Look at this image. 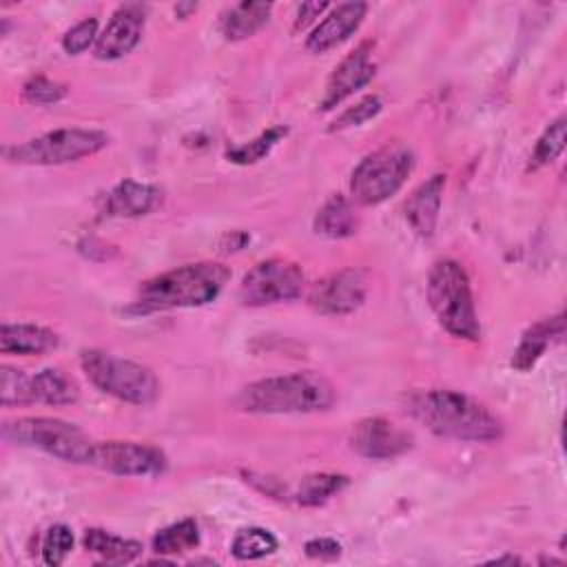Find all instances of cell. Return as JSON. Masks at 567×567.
I'll list each match as a JSON object with an SVG mask.
<instances>
[{"label": "cell", "instance_id": "17", "mask_svg": "<svg viewBox=\"0 0 567 567\" xmlns=\"http://www.w3.org/2000/svg\"><path fill=\"white\" fill-rule=\"evenodd\" d=\"M445 188V175L436 173L430 179H425L421 186L412 190L408 197L403 210L405 219L412 226V230L421 237H432L436 221H439V210H441V197Z\"/></svg>", "mask_w": 567, "mask_h": 567}, {"label": "cell", "instance_id": "29", "mask_svg": "<svg viewBox=\"0 0 567 567\" xmlns=\"http://www.w3.org/2000/svg\"><path fill=\"white\" fill-rule=\"evenodd\" d=\"M286 135V126H272L268 131H264L261 135H257L255 140H250L248 144H241L237 148H230L226 153V157L235 164H255L259 162L264 155H268L272 151V146Z\"/></svg>", "mask_w": 567, "mask_h": 567}, {"label": "cell", "instance_id": "35", "mask_svg": "<svg viewBox=\"0 0 567 567\" xmlns=\"http://www.w3.org/2000/svg\"><path fill=\"white\" fill-rule=\"evenodd\" d=\"M326 9H328L326 2H306V4H301L299 13H297V20H295V29H306Z\"/></svg>", "mask_w": 567, "mask_h": 567}, {"label": "cell", "instance_id": "25", "mask_svg": "<svg viewBox=\"0 0 567 567\" xmlns=\"http://www.w3.org/2000/svg\"><path fill=\"white\" fill-rule=\"evenodd\" d=\"M348 478L343 474H310L301 478L299 489H297V501L306 507H317L323 505L328 498H332L339 489H343Z\"/></svg>", "mask_w": 567, "mask_h": 567}, {"label": "cell", "instance_id": "16", "mask_svg": "<svg viewBox=\"0 0 567 567\" xmlns=\"http://www.w3.org/2000/svg\"><path fill=\"white\" fill-rule=\"evenodd\" d=\"M162 204V190L151 184L124 179L100 199V213L106 217H142Z\"/></svg>", "mask_w": 567, "mask_h": 567}, {"label": "cell", "instance_id": "14", "mask_svg": "<svg viewBox=\"0 0 567 567\" xmlns=\"http://www.w3.org/2000/svg\"><path fill=\"white\" fill-rule=\"evenodd\" d=\"M370 53H372V44L363 42L339 62V66L332 71V75L326 84V95L319 106L321 111L334 109L348 95H352L357 89L365 86L374 78L377 66H374Z\"/></svg>", "mask_w": 567, "mask_h": 567}, {"label": "cell", "instance_id": "8", "mask_svg": "<svg viewBox=\"0 0 567 567\" xmlns=\"http://www.w3.org/2000/svg\"><path fill=\"white\" fill-rule=\"evenodd\" d=\"M109 144V135L100 128H55L22 144L4 148V157L16 164H66L89 157Z\"/></svg>", "mask_w": 567, "mask_h": 567}, {"label": "cell", "instance_id": "5", "mask_svg": "<svg viewBox=\"0 0 567 567\" xmlns=\"http://www.w3.org/2000/svg\"><path fill=\"white\" fill-rule=\"evenodd\" d=\"M80 365L86 379L104 394L133 405H148L159 394V381L151 368L113 357L102 350H82Z\"/></svg>", "mask_w": 567, "mask_h": 567}, {"label": "cell", "instance_id": "4", "mask_svg": "<svg viewBox=\"0 0 567 567\" xmlns=\"http://www.w3.org/2000/svg\"><path fill=\"white\" fill-rule=\"evenodd\" d=\"M427 301L439 323L456 339L478 341L481 323L465 268L454 259H439L427 275Z\"/></svg>", "mask_w": 567, "mask_h": 567}, {"label": "cell", "instance_id": "3", "mask_svg": "<svg viewBox=\"0 0 567 567\" xmlns=\"http://www.w3.org/2000/svg\"><path fill=\"white\" fill-rule=\"evenodd\" d=\"M230 279V270L221 264L202 261L179 266L175 270L162 272L146 279L137 288L133 308L140 312L171 310V308H193L204 306L224 290Z\"/></svg>", "mask_w": 567, "mask_h": 567}, {"label": "cell", "instance_id": "32", "mask_svg": "<svg viewBox=\"0 0 567 567\" xmlns=\"http://www.w3.org/2000/svg\"><path fill=\"white\" fill-rule=\"evenodd\" d=\"M381 111V100L377 95H368L361 102H357L354 106L346 109L330 126V131H343L350 126H359L363 122H368L370 117H374Z\"/></svg>", "mask_w": 567, "mask_h": 567}, {"label": "cell", "instance_id": "26", "mask_svg": "<svg viewBox=\"0 0 567 567\" xmlns=\"http://www.w3.org/2000/svg\"><path fill=\"white\" fill-rule=\"evenodd\" d=\"M277 549V538L264 527L239 529L230 543V551L239 560H255Z\"/></svg>", "mask_w": 567, "mask_h": 567}, {"label": "cell", "instance_id": "7", "mask_svg": "<svg viewBox=\"0 0 567 567\" xmlns=\"http://www.w3.org/2000/svg\"><path fill=\"white\" fill-rule=\"evenodd\" d=\"M4 436L69 463H91L95 445L78 425L49 416H22L9 421L4 425Z\"/></svg>", "mask_w": 567, "mask_h": 567}, {"label": "cell", "instance_id": "21", "mask_svg": "<svg viewBox=\"0 0 567 567\" xmlns=\"http://www.w3.org/2000/svg\"><path fill=\"white\" fill-rule=\"evenodd\" d=\"M31 396L33 403L47 405H71L78 401L80 390L71 377L60 368H44L31 374Z\"/></svg>", "mask_w": 567, "mask_h": 567}, {"label": "cell", "instance_id": "24", "mask_svg": "<svg viewBox=\"0 0 567 567\" xmlns=\"http://www.w3.org/2000/svg\"><path fill=\"white\" fill-rule=\"evenodd\" d=\"M197 545H199V529H197V523L193 518L177 520V523L159 529L153 536L155 554H164V556L184 554V551L195 549Z\"/></svg>", "mask_w": 567, "mask_h": 567}, {"label": "cell", "instance_id": "10", "mask_svg": "<svg viewBox=\"0 0 567 567\" xmlns=\"http://www.w3.org/2000/svg\"><path fill=\"white\" fill-rule=\"evenodd\" d=\"M91 465L120 476H155L166 470V456L146 443L104 441L93 445Z\"/></svg>", "mask_w": 567, "mask_h": 567}, {"label": "cell", "instance_id": "23", "mask_svg": "<svg viewBox=\"0 0 567 567\" xmlns=\"http://www.w3.org/2000/svg\"><path fill=\"white\" fill-rule=\"evenodd\" d=\"M82 545H84L86 551L95 554L100 560L115 563V565L131 563L142 554V545L137 540L120 538V536H113V534H109L104 529H97V527H91V529L84 532Z\"/></svg>", "mask_w": 567, "mask_h": 567}, {"label": "cell", "instance_id": "11", "mask_svg": "<svg viewBox=\"0 0 567 567\" xmlns=\"http://www.w3.org/2000/svg\"><path fill=\"white\" fill-rule=\"evenodd\" d=\"M368 297V275L359 268H343L312 284L308 303L321 315L354 312Z\"/></svg>", "mask_w": 567, "mask_h": 567}, {"label": "cell", "instance_id": "20", "mask_svg": "<svg viewBox=\"0 0 567 567\" xmlns=\"http://www.w3.org/2000/svg\"><path fill=\"white\" fill-rule=\"evenodd\" d=\"M315 233L328 239H343L357 233L359 217L354 213V206L343 195L330 197L315 217Z\"/></svg>", "mask_w": 567, "mask_h": 567}, {"label": "cell", "instance_id": "31", "mask_svg": "<svg viewBox=\"0 0 567 567\" xmlns=\"http://www.w3.org/2000/svg\"><path fill=\"white\" fill-rule=\"evenodd\" d=\"M22 95L31 104H55L66 95V86L44 75H35L24 84Z\"/></svg>", "mask_w": 567, "mask_h": 567}, {"label": "cell", "instance_id": "22", "mask_svg": "<svg viewBox=\"0 0 567 567\" xmlns=\"http://www.w3.org/2000/svg\"><path fill=\"white\" fill-rule=\"evenodd\" d=\"M272 4L268 2H239L221 18V33L226 40H244L257 33L270 18Z\"/></svg>", "mask_w": 567, "mask_h": 567}, {"label": "cell", "instance_id": "2", "mask_svg": "<svg viewBox=\"0 0 567 567\" xmlns=\"http://www.w3.org/2000/svg\"><path fill=\"white\" fill-rule=\"evenodd\" d=\"M337 394L332 383L312 370L259 379L246 385L237 405L255 414H306L328 410Z\"/></svg>", "mask_w": 567, "mask_h": 567}, {"label": "cell", "instance_id": "12", "mask_svg": "<svg viewBox=\"0 0 567 567\" xmlns=\"http://www.w3.org/2000/svg\"><path fill=\"white\" fill-rule=\"evenodd\" d=\"M350 445L357 454L372 461H388L410 450L412 436L383 416L359 421L350 432Z\"/></svg>", "mask_w": 567, "mask_h": 567}, {"label": "cell", "instance_id": "19", "mask_svg": "<svg viewBox=\"0 0 567 567\" xmlns=\"http://www.w3.org/2000/svg\"><path fill=\"white\" fill-rule=\"evenodd\" d=\"M58 346V334L35 323H4L0 328V350L4 354H44Z\"/></svg>", "mask_w": 567, "mask_h": 567}, {"label": "cell", "instance_id": "6", "mask_svg": "<svg viewBox=\"0 0 567 567\" xmlns=\"http://www.w3.org/2000/svg\"><path fill=\"white\" fill-rule=\"evenodd\" d=\"M414 168V155L401 144H388L365 155L352 171L350 193L357 204L377 206L392 197Z\"/></svg>", "mask_w": 567, "mask_h": 567}, {"label": "cell", "instance_id": "27", "mask_svg": "<svg viewBox=\"0 0 567 567\" xmlns=\"http://www.w3.org/2000/svg\"><path fill=\"white\" fill-rule=\"evenodd\" d=\"M0 401H2L4 408L33 403L31 374H27L24 370L11 368V365H2V370H0Z\"/></svg>", "mask_w": 567, "mask_h": 567}, {"label": "cell", "instance_id": "9", "mask_svg": "<svg viewBox=\"0 0 567 567\" xmlns=\"http://www.w3.org/2000/svg\"><path fill=\"white\" fill-rule=\"evenodd\" d=\"M306 277L303 270L288 259H266L252 266L241 284H239V299L246 306H266L277 301L297 299L303 290Z\"/></svg>", "mask_w": 567, "mask_h": 567}, {"label": "cell", "instance_id": "28", "mask_svg": "<svg viewBox=\"0 0 567 567\" xmlns=\"http://www.w3.org/2000/svg\"><path fill=\"white\" fill-rule=\"evenodd\" d=\"M563 148H565V117L560 115L538 137L534 153L529 157V168L536 171V168L554 162L563 153Z\"/></svg>", "mask_w": 567, "mask_h": 567}, {"label": "cell", "instance_id": "13", "mask_svg": "<svg viewBox=\"0 0 567 567\" xmlns=\"http://www.w3.org/2000/svg\"><path fill=\"white\" fill-rule=\"evenodd\" d=\"M144 31V7L122 4L97 35L93 53L100 60H115L133 51Z\"/></svg>", "mask_w": 567, "mask_h": 567}, {"label": "cell", "instance_id": "34", "mask_svg": "<svg viewBox=\"0 0 567 567\" xmlns=\"http://www.w3.org/2000/svg\"><path fill=\"white\" fill-rule=\"evenodd\" d=\"M303 549L310 558H319V560H332V558H339L341 554V545L332 538H312L306 543Z\"/></svg>", "mask_w": 567, "mask_h": 567}, {"label": "cell", "instance_id": "18", "mask_svg": "<svg viewBox=\"0 0 567 567\" xmlns=\"http://www.w3.org/2000/svg\"><path fill=\"white\" fill-rule=\"evenodd\" d=\"M563 334H565V319H563V315L536 321L532 328H527L523 332L520 343L514 350L512 365L516 370H520V372H527L529 368L536 365V361L543 357L547 346L558 341Z\"/></svg>", "mask_w": 567, "mask_h": 567}, {"label": "cell", "instance_id": "30", "mask_svg": "<svg viewBox=\"0 0 567 567\" xmlns=\"http://www.w3.org/2000/svg\"><path fill=\"white\" fill-rule=\"evenodd\" d=\"M73 549V534L66 525H53L47 529L42 540V560L47 565H62Z\"/></svg>", "mask_w": 567, "mask_h": 567}, {"label": "cell", "instance_id": "33", "mask_svg": "<svg viewBox=\"0 0 567 567\" xmlns=\"http://www.w3.org/2000/svg\"><path fill=\"white\" fill-rule=\"evenodd\" d=\"M97 40V20L95 18H84L82 22L73 24L64 38H62V47L66 53L78 55L82 51H86L93 42Z\"/></svg>", "mask_w": 567, "mask_h": 567}, {"label": "cell", "instance_id": "15", "mask_svg": "<svg viewBox=\"0 0 567 567\" xmlns=\"http://www.w3.org/2000/svg\"><path fill=\"white\" fill-rule=\"evenodd\" d=\"M365 2H343L337 4L308 35L306 49L312 53H323L348 40L365 18Z\"/></svg>", "mask_w": 567, "mask_h": 567}, {"label": "cell", "instance_id": "1", "mask_svg": "<svg viewBox=\"0 0 567 567\" xmlns=\"http://www.w3.org/2000/svg\"><path fill=\"white\" fill-rule=\"evenodd\" d=\"M410 412L439 436L458 441H496L503 434L501 419L470 394L456 390H427L410 396Z\"/></svg>", "mask_w": 567, "mask_h": 567}]
</instances>
